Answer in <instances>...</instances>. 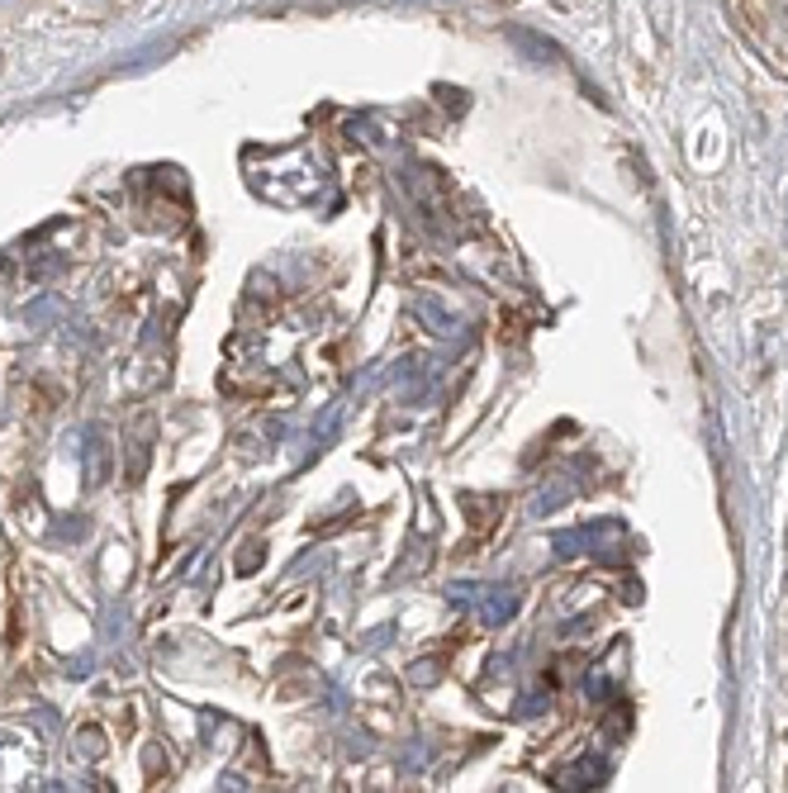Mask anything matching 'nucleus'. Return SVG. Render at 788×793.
Returning <instances> with one entry per match:
<instances>
[{"instance_id": "1", "label": "nucleus", "mask_w": 788, "mask_h": 793, "mask_svg": "<svg viewBox=\"0 0 788 793\" xmlns=\"http://www.w3.org/2000/svg\"><path fill=\"white\" fill-rule=\"evenodd\" d=\"M152 433H157L152 419H138V423H134V437H129V442H134V462L124 466V470H129V485L143 480V470H148V462H152Z\"/></svg>"}, {"instance_id": "2", "label": "nucleus", "mask_w": 788, "mask_h": 793, "mask_svg": "<svg viewBox=\"0 0 788 793\" xmlns=\"http://www.w3.org/2000/svg\"><path fill=\"white\" fill-rule=\"evenodd\" d=\"M509 43H513V47H523L532 62H561V47L551 43L546 34H532V29H509Z\"/></svg>"}, {"instance_id": "3", "label": "nucleus", "mask_w": 788, "mask_h": 793, "mask_svg": "<svg viewBox=\"0 0 788 793\" xmlns=\"http://www.w3.org/2000/svg\"><path fill=\"white\" fill-rule=\"evenodd\" d=\"M571 495H575V485H571V480H556V485H546L542 495L532 499V514H537V518H542V514H556L561 504H571Z\"/></svg>"}, {"instance_id": "5", "label": "nucleus", "mask_w": 788, "mask_h": 793, "mask_svg": "<svg viewBox=\"0 0 788 793\" xmlns=\"http://www.w3.org/2000/svg\"><path fill=\"white\" fill-rule=\"evenodd\" d=\"M513 609H518V594H513V590H494V599H490V623L509 617Z\"/></svg>"}, {"instance_id": "4", "label": "nucleus", "mask_w": 788, "mask_h": 793, "mask_svg": "<svg viewBox=\"0 0 788 793\" xmlns=\"http://www.w3.org/2000/svg\"><path fill=\"white\" fill-rule=\"evenodd\" d=\"M76 755H86V760L105 755V732L100 727H82V732H76Z\"/></svg>"}]
</instances>
